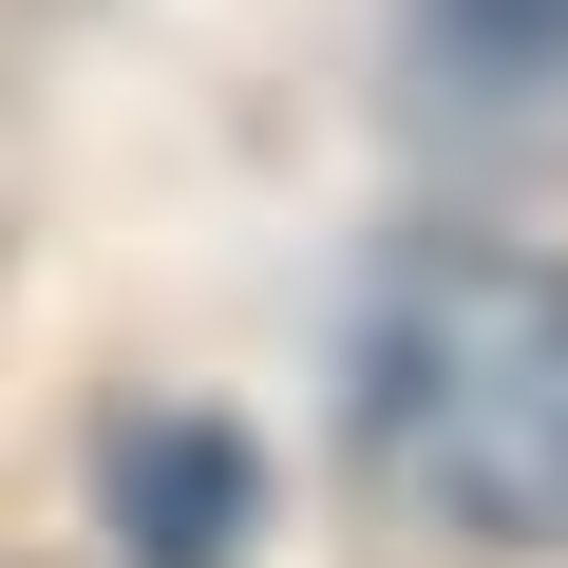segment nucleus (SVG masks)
<instances>
[{"label":"nucleus","instance_id":"nucleus-1","mask_svg":"<svg viewBox=\"0 0 568 568\" xmlns=\"http://www.w3.org/2000/svg\"><path fill=\"white\" fill-rule=\"evenodd\" d=\"M342 379H361V455L436 530L568 568V265L474 246V227L455 246H398L361 284Z\"/></svg>","mask_w":568,"mask_h":568},{"label":"nucleus","instance_id":"nucleus-2","mask_svg":"<svg viewBox=\"0 0 568 568\" xmlns=\"http://www.w3.org/2000/svg\"><path fill=\"white\" fill-rule=\"evenodd\" d=\"M95 511H114V549H133V568H227V549H246V511H265V474H246V436H227V417L152 398V417H114V436H95Z\"/></svg>","mask_w":568,"mask_h":568},{"label":"nucleus","instance_id":"nucleus-3","mask_svg":"<svg viewBox=\"0 0 568 568\" xmlns=\"http://www.w3.org/2000/svg\"><path fill=\"white\" fill-rule=\"evenodd\" d=\"M417 20L493 114H568V0H417Z\"/></svg>","mask_w":568,"mask_h":568}]
</instances>
